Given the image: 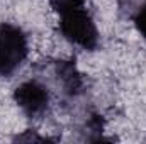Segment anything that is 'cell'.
<instances>
[{"mask_svg":"<svg viewBox=\"0 0 146 144\" xmlns=\"http://www.w3.org/2000/svg\"><path fill=\"white\" fill-rule=\"evenodd\" d=\"M49 88L37 80L22 81L14 90V102L29 119H37L44 115L49 107Z\"/></svg>","mask_w":146,"mask_h":144,"instance_id":"obj_3","label":"cell"},{"mask_svg":"<svg viewBox=\"0 0 146 144\" xmlns=\"http://www.w3.org/2000/svg\"><path fill=\"white\" fill-rule=\"evenodd\" d=\"M119 12L124 19L133 20L136 31L146 39V0H119Z\"/></svg>","mask_w":146,"mask_h":144,"instance_id":"obj_5","label":"cell"},{"mask_svg":"<svg viewBox=\"0 0 146 144\" xmlns=\"http://www.w3.org/2000/svg\"><path fill=\"white\" fill-rule=\"evenodd\" d=\"M14 141H26V143H31V141H37V143H44V141H49V137H44V136H37L36 132H33V131H26L24 134H21V136H15L14 137Z\"/></svg>","mask_w":146,"mask_h":144,"instance_id":"obj_7","label":"cell"},{"mask_svg":"<svg viewBox=\"0 0 146 144\" xmlns=\"http://www.w3.org/2000/svg\"><path fill=\"white\" fill-rule=\"evenodd\" d=\"M29 54L26 32L10 22L0 24V76H10L17 71Z\"/></svg>","mask_w":146,"mask_h":144,"instance_id":"obj_2","label":"cell"},{"mask_svg":"<svg viewBox=\"0 0 146 144\" xmlns=\"http://www.w3.org/2000/svg\"><path fill=\"white\" fill-rule=\"evenodd\" d=\"M58 29L63 39H66L73 46H78L85 51H95L99 48L100 34L97 24L85 7L61 14Z\"/></svg>","mask_w":146,"mask_h":144,"instance_id":"obj_1","label":"cell"},{"mask_svg":"<svg viewBox=\"0 0 146 144\" xmlns=\"http://www.w3.org/2000/svg\"><path fill=\"white\" fill-rule=\"evenodd\" d=\"M85 2L87 0H48V3L51 5V9L56 12V14H66L70 10L75 9H82L85 7Z\"/></svg>","mask_w":146,"mask_h":144,"instance_id":"obj_6","label":"cell"},{"mask_svg":"<svg viewBox=\"0 0 146 144\" xmlns=\"http://www.w3.org/2000/svg\"><path fill=\"white\" fill-rule=\"evenodd\" d=\"M53 75H54V83L60 88L61 95L75 98L83 92V87H85L83 75L78 71V68L73 61H68V59L54 61Z\"/></svg>","mask_w":146,"mask_h":144,"instance_id":"obj_4","label":"cell"}]
</instances>
